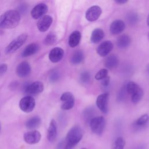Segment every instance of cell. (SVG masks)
Listing matches in <instances>:
<instances>
[{
  "mask_svg": "<svg viewBox=\"0 0 149 149\" xmlns=\"http://www.w3.org/2000/svg\"><path fill=\"white\" fill-rule=\"evenodd\" d=\"M39 45L36 43H31L28 45L24 51H23L22 55L23 57H27L31 56L36 52H37L39 50Z\"/></svg>",
  "mask_w": 149,
  "mask_h": 149,
  "instance_id": "19",
  "label": "cell"
},
{
  "mask_svg": "<svg viewBox=\"0 0 149 149\" xmlns=\"http://www.w3.org/2000/svg\"><path fill=\"white\" fill-rule=\"evenodd\" d=\"M84 55L83 51L78 50L75 51L72 55L70 61L73 65H77L80 63L84 60Z\"/></svg>",
  "mask_w": 149,
  "mask_h": 149,
  "instance_id": "24",
  "label": "cell"
},
{
  "mask_svg": "<svg viewBox=\"0 0 149 149\" xmlns=\"http://www.w3.org/2000/svg\"><path fill=\"white\" fill-rule=\"evenodd\" d=\"M131 42V38L130 36L123 34L119 37L117 39L116 44L118 48L121 49H124L129 46Z\"/></svg>",
  "mask_w": 149,
  "mask_h": 149,
  "instance_id": "21",
  "label": "cell"
},
{
  "mask_svg": "<svg viewBox=\"0 0 149 149\" xmlns=\"http://www.w3.org/2000/svg\"><path fill=\"white\" fill-rule=\"evenodd\" d=\"M115 2L118 4H124L127 2V0H116Z\"/></svg>",
  "mask_w": 149,
  "mask_h": 149,
  "instance_id": "37",
  "label": "cell"
},
{
  "mask_svg": "<svg viewBox=\"0 0 149 149\" xmlns=\"http://www.w3.org/2000/svg\"><path fill=\"white\" fill-rule=\"evenodd\" d=\"M148 70H149V68H148Z\"/></svg>",
  "mask_w": 149,
  "mask_h": 149,
  "instance_id": "42",
  "label": "cell"
},
{
  "mask_svg": "<svg viewBox=\"0 0 149 149\" xmlns=\"http://www.w3.org/2000/svg\"><path fill=\"white\" fill-rule=\"evenodd\" d=\"M108 70L106 69H101L95 74V79L97 80H101L108 76Z\"/></svg>",
  "mask_w": 149,
  "mask_h": 149,
  "instance_id": "31",
  "label": "cell"
},
{
  "mask_svg": "<svg viewBox=\"0 0 149 149\" xmlns=\"http://www.w3.org/2000/svg\"><path fill=\"white\" fill-rule=\"evenodd\" d=\"M148 120H149V116L147 114H144L136 120L134 124L136 126H143L146 125Z\"/></svg>",
  "mask_w": 149,
  "mask_h": 149,
  "instance_id": "29",
  "label": "cell"
},
{
  "mask_svg": "<svg viewBox=\"0 0 149 149\" xmlns=\"http://www.w3.org/2000/svg\"><path fill=\"white\" fill-rule=\"evenodd\" d=\"M102 13V9L98 6H93L89 8L86 12V19L90 22L97 20Z\"/></svg>",
  "mask_w": 149,
  "mask_h": 149,
  "instance_id": "10",
  "label": "cell"
},
{
  "mask_svg": "<svg viewBox=\"0 0 149 149\" xmlns=\"http://www.w3.org/2000/svg\"><path fill=\"white\" fill-rule=\"evenodd\" d=\"M80 80L84 83H88L90 80V74L87 71L83 72L80 76Z\"/></svg>",
  "mask_w": 149,
  "mask_h": 149,
  "instance_id": "33",
  "label": "cell"
},
{
  "mask_svg": "<svg viewBox=\"0 0 149 149\" xmlns=\"http://www.w3.org/2000/svg\"><path fill=\"white\" fill-rule=\"evenodd\" d=\"M93 112H94V111L92 108H88L86 109V111L84 112V118L86 121L89 122L90 121V120L94 118V117H93Z\"/></svg>",
  "mask_w": 149,
  "mask_h": 149,
  "instance_id": "32",
  "label": "cell"
},
{
  "mask_svg": "<svg viewBox=\"0 0 149 149\" xmlns=\"http://www.w3.org/2000/svg\"><path fill=\"white\" fill-rule=\"evenodd\" d=\"M143 90L140 87L134 93L131 95V100L133 104H137L140 102L143 96Z\"/></svg>",
  "mask_w": 149,
  "mask_h": 149,
  "instance_id": "25",
  "label": "cell"
},
{
  "mask_svg": "<svg viewBox=\"0 0 149 149\" xmlns=\"http://www.w3.org/2000/svg\"><path fill=\"white\" fill-rule=\"evenodd\" d=\"M81 39V33L79 31L75 30L73 31L69 38V45L70 47L74 48L79 44Z\"/></svg>",
  "mask_w": 149,
  "mask_h": 149,
  "instance_id": "20",
  "label": "cell"
},
{
  "mask_svg": "<svg viewBox=\"0 0 149 149\" xmlns=\"http://www.w3.org/2000/svg\"><path fill=\"white\" fill-rule=\"evenodd\" d=\"M126 144V141L122 137H118L112 146V149H123Z\"/></svg>",
  "mask_w": 149,
  "mask_h": 149,
  "instance_id": "27",
  "label": "cell"
},
{
  "mask_svg": "<svg viewBox=\"0 0 149 149\" xmlns=\"http://www.w3.org/2000/svg\"><path fill=\"white\" fill-rule=\"evenodd\" d=\"M41 133L37 130H31L24 134L23 139L24 141L29 144L38 143L41 140Z\"/></svg>",
  "mask_w": 149,
  "mask_h": 149,
  "instance_id": "9",
  "label": "cell"
},
{
  "mask_svg": "<svg viewBox=\"0 0 149 149\" xmlns=\"http://www.w3.org/2000/svg\"><path fill=\"white\" fill-rule=\"evenodd\" d=\"M52 23V17L49 15H44L40 18L37 23L38 29L41 32H45L48 30Z\"/></svg>",
  "mask_w": 149,
  "mask_h": 149,
  "instance_id": "11",
  "label": "cell"
},
{
  "mask_svg": "<svg viewBox=\"0 0 149 149\" xmlns=\"http://www.w3.org/2000/svg\"><path fill=\"white\" fill-rule=\"evenodd\" d=\"M48 11V6L45 3H40L36 5L31 11V16L34 19H39L45 15Z\"/></svg>",
  "mask_w": 149,
  "mask_h": 149,
  "instance_id": "8",
  "label": "cell"
},
{
  "mask_svg": "<svg viewBox=\"0 0 149 149\" xmlns=\"http://www.w3.org/2000/svg\"><path fill=\"white\" fill-rule=\"evenodd\" d=\"M113 44L110 41L102 42L97 48V54L101 56H106L113 49Z\"/></svg>",
  "mask_w": 149,
  "mask_h": 149,
  "instance_id": "13",
  "label": "cell"
},
{
  "mask_svg": "<svg viewBox=\"0 0 149 149\" xmlns=\"http://www.w3.org/2000/svg\"><path fill=\"white\" fill-rule=\"evenodd\" d=\"M140 87L135 82L130 81L127 83L126 86V90L128 94L130 95H132Z\"/></svg>",
  "mask_w": 149,
  "mask_h": 149,
  "instance_id": "26",
  "label": "cell"
},
{
  "mask_svg": "<svg viewBox=\"0 0 149 149\" xmlns=\"http://www.w3.org/2000/svg\"><path fill=\"white\" fill-rule=\"evenodd\" d=\"M109 100V94L104 93L100 95L96 100L97 107L104 113H107L108 111V102Z\"/></svg>",
  "mask_w": 149,
  "mask_h": 149,
  "instance_id": "12",
  "label": "cell"
},
{
  "mask_svg": "<svg viewBox=\"0 0 149 149\" xmlns=\"http://www.w3.org/2000/svg\"><path fill=\"white\" fill-rule=\"evenodd\" d=\"M64 55V51L63 49L59 47L54 48L51 50L49 53V60L54 63H56L59 62Z\"/></svg>",
  "mask_w": 149,
  "mask_h": 149,
  "instance_id": "14",
  "label": "cell"
},
{
  "mask_svg": "<svg viewBox=\"0 0 149 149\" xmlns=\"http://www.w3.org/2000/svg\"><path fill=\"white\" fill-rule=\"evenodd\" d=\"M83 131L79 126H74L68 132L63 149H73L82 139Z\"/></svg>",
  "mask_w": 149,
  "mask_h": 149,
  "instance_id": "2",
  "label": "cell"
},
{
  "mask_svg": "<svg viewBox=\"0 0 149 149\" xmlns=\"http://www.w3.org/2000/svg\"><path fill=\"white\" fill-rule=\"evenodd\" d=\"M61 101L62 102L61 108L63 110L72 109L74 105L75 99L73 94L70 92H65L61 97Z\"/></svg>",
  "mask_w": 149,
  "mask_h": 149,
  "instance_id": "6",
  "label": "cell"
},
{
  "mask_svg": "<svg viewBox=\"0 0 149 149\" xmlns=\"http://www.w3.org/2000/svg\"><path fill=\"white\" fill-rule=\"evenodd\" d=\"M8 69V66L5 63H2L0 65V75L3 74V73H5Z\"/></svg>",
  "mask_w": 149,
  "mask_h": 149,
  "instance_id": "36",
  "label": "cell"
},
{
  "mask_svg": "<svg viewBox=\"0 0 149 149\" xmlns=\"http://www.w3.org/2000/svg\"><path fill=\"white\" fill-rule=\"evenodd\" d=\"M125 28V23L121 20L113 21L110 26V32L113 35H118L121 33Z\"/></svg>",
  "mask_w": 149,
  "mask_h": 149,
  "instance_id": "17",
  "label": "cell"
},
{
  "mask_svg": "<svg viewBox=\"0 0 149 149\" xmlns=\"http://www.w3.org/2000/svg\"><path fill=\"white\" fill-rule=\"evenodd\" d=\"M119 63L118 58L115 55H111L106 57L104 60V65L109 69L116 68Z\"/></svg>",
  "mask_w": 149,
  "mask_h": 149,
  "instance_id": "18",
  "label": "cell"
},
{
  "mask_svg": "<svg viewBox=\"0 0 149 149\" xmlns=\"http://www.w3.org/2000/svg\"><path fill=\"white\" fill-rule=\"evenodd\" d=\"M148 38H149V33H148Z\"/></svg>",
  "mask_w": 149,
  "mask_h": 149,
  "instance_id": "41",
  "label": "cell"
},
{
  "mask_svg": "<svg viewBox=\"0 0 149 149\" xmlns=\"http://www.w3.org/2000/svg\"><path fill=\"white\" fill-rule=\"evenodd\" d=\"M104 31L101 29H95L92 31L90 40L93 43L96 44L100 42L104 38Z\"/></svg>",
  "mask_w": 149,
  "mask_h": 149,
  "instance_id": "22",
  "label": "cell"
},
{
  "mask_svg": "<svg viewBox=\"0 0 149 149\" xmlns=\"http://www.w3.org/2000/svg\"><path fill=\"white\" fill-rule=\"evenodd\" d=\"M109 81H110V77L107 76V77H105V78L101 80V84L104 87L108 86L109 84Z\"/></svg>",
  "mask_w": 149,
  "mask_h": 149,
  "instance_id": "35",
  "label": "cell"
},
{
  "mask_svg": "<svg viewBox=\"0 0 149 149\" xmlns=\"http://www.w3.org/2000/svg\"><path fill=\"white\" fill-rule=\"evenodd\" d=\"M41 119L39 116H34L27 120L26 122V127L29 129H36L41 125Z\"/></svg>",
  "mask_w": 149,
  "mask_h": 149,
  "instance_id": "23",
  "label": "cell"
},
{
  "mask_svg": "<svg viewBox=\"0 0 149 149\" xmlns=\"http://www.w3.org/2000/svg\"><path fill=\"white\" fill-rule=\"evenodd\" d=\"M57 136V124L56 121L52 119H51L49 127L47 130V139L48 140L52 143L55 141Z\"/></svg>",
  "mask_w": 149,
  "mask_h": 149,
  "instance_id": "16",
  "label": "cell"
},
{
  "mask_svg": "<svg viewBox=\"0 0 149 149\" xmlns=\"http://www.w3.org/2000/svg\"><path fill=\"white\" fill-rule=\"evenodd\" d=\"M20 21V15L18 11L10 10L0 16V27L12 29L16 27Z\"/></svg>",
  "mask_w": 149,
  "mask_h": 149,
  "instance_id": "1",
  "label": "cell"
},
{
  "mask_svg": "<svg viewBox=\"0 0 149 149\" xmlns=\"http://www.w3.org/2000/svg\"><path fill=\"white\" fill-rule=\"evenodd\" d=\"M56 41V36L54 33H50L47 34L44 39V43L47 45H51Z\"/></svg>",
  "mask_w": 149,
  "mask_h": 149,
  "instance_id": "28",
  "label": "cell"
},
{
  "mask_svg": "<svg viewBox=\"0 0 149 149\" xmlns=\"http://www.w3.org/2000/svg\"><path fill=\"white\" fill-rule=\"evenodd\" d=\"M59 74L57 72H54L51 75H50V80L51 81H55L59 79Z\"/></svg>",
  "mask_w": 149,
  "mask_h": 149,
  "instance_id": "34",
  "label": "cell"
},
{
  "mask_svg": "<svg viewBox=\"0 0 149 149\" xmlns=\"http://www.w3.org/2000/svg\"><path fill=\"white\" fill-rule=\"evenodd\" d=\"M138 19H139L138 15L136 13L132 12L127 15V20L130 24H136L138 22Z\"/></svg>",
  "mask_w": 149,
  "mask_h": 149,
  "instance_id": "30",
  "label": "cell"
},
{
  "mask_svg": "<svg viewBox=\"0 0 149 149\" xmlns=\"http://www.w3.org/2000/svg\"><path fill=\"white\" fill-rule=\"evenodd\" d=\"M1 123H0V132H1Z\"/></svg>",
  "mask_w": 149,
  "mask_h": 149,
  "instance_id": "39",
  "label": "cell"
},
{
  "mask_svg": "<svg viewBox=\"0 0 149 149\" xmlns=\"http://www.w3.org/2000/svg\"><path fill=\"white\" fill-rule=\"evenodd\" d=\"M89 124L93 132L100 136L104 130L105 120L102 116H95L90 120Z\"/></svg>",
  "mask_w": 149,
  "mask_h": 149,
  "instance_id": "4",
  "label": "cell"
},
{
  "mask_svg": "<svg viewBox=\"0 0 149 149\" xmlns=\"http://www.w3.org/2000/svg\"><path fill=\"white\" fill-rule=\"evenodd\" d=\"M147 23L148 26L149 27V14H148V17H147Z\"/></svg>",
  "mask_w": 149,
  "mask_h": 149,
  "instance_id": "38",
  "label": "cell"
},
{
  "mask_svg": "<svg viewBox=\"0 0 149 149\" xmlns=\"http://www.w3.org/2000/svg\"><path fill=\"white\" fill-rule=\"evenodd\" d=\"M16 74L20 77H24L28 76L31 72L30 64L27 62L20 63L16 68Z\"/></svg>",
  "mask_w": 149,
  "mask_h": 149,
  "instance_id": "15",
  "label": "cell"
},
{
  "mask_svg": "<svg viewBox=\"0 0 149 149\" xmlns=\"http://www.w3.org/2000/svg\"><path fill=\"white\" fill-rule=\"evenodd\" d=\"M28 36L26 33H23L13 39L6 47L5 52L7 54H12L20 48L26 42Z\"/></svg>",
  "mask_w": 149,
  "mask_h": 149,
  "instance_id": "3",
  "label": "cell"
},
{
  "mask_svg": "<svg viewBox=\"0 0 149 149\" xmlns=\"http://www.w3.org/2000/svg\"><path fill=\"white\" fill-rule=\"evenodd\" d=\"M44 87L42 82L36 81L27 86L25 88V93L30 96L32 95H37L42 93Z\"/></svg>",
  "mask_w": 149,
  "mask_h": 149,
  "instance_id": "7",
  "label": "cell"
},
{
  "mask_svg": "<svg viewBox=\"0 0 149 149\" xmlns=\"http://www.w3.org/2000/svg\"><path fill=\"white\" fill-rule=\"evenodd\" d=\"M80 149H87V148H81Z\"/></svg>",
  "mask_w": 149,
  "mask_h": 149,
  "instance_id": "40",
  "label": "cell"
},
{
  "mask_svg": "<svg viewBox=\"0 0 149 149\" xmlns=\"http://www.w3.org/2000/svg\"><path fill=\"white\" fill-rule=\"evenodd\" d=\"M36 105V101L32 96L27 95L22 98L19 102V107L21 110L26 113L31 112Z\"/></svg>",
  "mask_w": 149,
  "mask_h": 149,
  "instance_id": "5",
  "label": "cell"
}]
</instances>
